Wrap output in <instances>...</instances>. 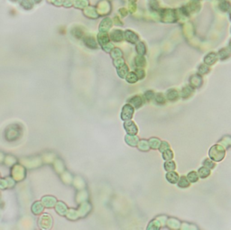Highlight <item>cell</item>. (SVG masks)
<instances>
[{
  "label": "cell",
  "instance_id": "1",
  "mask_svg": "<svg viewBox=\"0 0 231 230\" xmlns=\"http://www.w3.org/2000/svg\"><path fill=\"white\" fill-rule=\"evenodd\" d=\"M43 204L48 208H51V207H53L55 202H56V199L55 198L53 197H50V196H47V197H44L43 198Z\"/></svg>",
  "mask_w": 231,
  "mask_h": 230
},
{
  "label": "cell",
  "instance_id": "2",
  "mask_svg": "<svg viewBox=\"0 0 231 230\" xmlns=\"http://www.w3.org/2000/svg\"><path fill=\"white\" fill-rule=\"evenodd\" d=\"M43 209H44V207H43V205H42V203L40 201L35 202L33 205V207H32V211L34 214H40L43 211Z\"/></svg>",
  "mask_w": 231,
  "mask_h": 230
},
{
  "label": "cell",
  "instance_id": "3",
  "mask_svg": "<svg viewBox=\"0 0 231 230\" xmlns=\"http://www.w3.org/2000/svg\"><path fill=\"white\" fill-rule=\"evenodd\" d=\"M219 7H220L223 11H226V10H228L231 7H230V4H229L227 1H224V2H222V3L220 4Z\"/></svg>",
  "mask_w": 231,
  "mask_h": 230
}]
</instances>
